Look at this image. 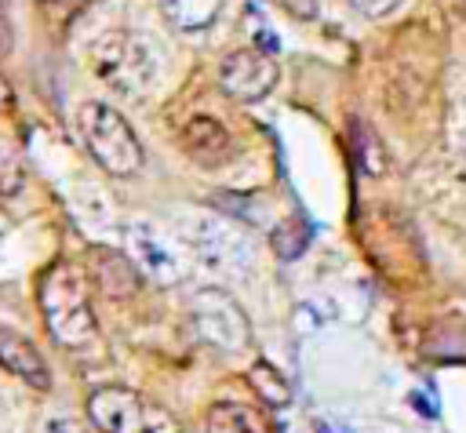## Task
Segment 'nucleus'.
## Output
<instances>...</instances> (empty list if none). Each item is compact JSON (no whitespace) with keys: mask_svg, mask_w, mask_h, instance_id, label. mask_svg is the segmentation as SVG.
Listing matches in <instances>:
<instances>
[{"mask_svg":"<svg viewBox=\"0 0 466 433\" xmlns=\"http://www.w3.org/2000/svg\"><path fill=\"white\" fill-rule=\"evenodd\" d=\"M91 73L120 98H146L160 76V58L153 44L127 29H109L87 47Z\"/></svg>","mask_w":466,"mask_h":433,"instance_id":"f257e3e1","label":"nucleus"},{"mask_svg":"<svg viewBox=\"0 0 466 433\" xmlns=\"http://www.w3.org/2000/svg\"><path fill=\"white\" fill-rule=\"evenodd\" d=\"M40 313L47 331L62 346H80L95 338V313L87 298V280L73 262H55L40 280Z\"/></svg>","mask_w":466,"mask_h":433,"instance_id":"f03ea898","label":"nucleus"},{"mask_svg":"<svg viewBox=\"0 0 466 433\" xmlns=\"http://www.w3.org/2000/svg\"><path fill=\"white\" fill-rule=\"evenodd\" d=\"M76 127L80 138L87 146V153L95 156V164L116 178H127L142 167V142L131 131V124L124 120V113H116L113 106L87 98L76 109Z\"/></svg>","mask_w":466,"mask_h":433,"instance_id":"7ed1b4c3","label":"nucleus"},{"mask_svg":"<svg viewBox=\"0 0 466 433\" xmlns=\"http://www.w3.org/2000/svg\"><path fill=\"white\" fill-rule=\"evenodd\" d=\"M189 324L200 335V342L226 349V353H240L251 342V327H248L244 309L222 287H200L189 295Z\"/></svg>","mask_w":466,"mask_h":433,"instance_id":"20e7f679","label":"nucleus"},{"mask_svg":"<svg viewBox=\"0 0 466 433\" xmlns=\"http://www.w3.org/2000/svg\"><path fill=\"white\" fill-rule=\"evenodd\" d=\"M186 244L193 247L204 269L226 280H240L251 273V244L240 237V229H233L215 215H197L193 226L186 229Z\"/></svg>","mask_w":466,"mask_h":433,"instance_id":"39448f33","label":"nucleus"},{"mask_svg":"<svg viewBox=\"0 0 466 433\" xmlns=\"http://www.w3.org/2000/svg\"><path fill=\"white\" fill-rule=\"evenodd\" d=\"M273 84H277V62L258 47L229 51L218 65V87L233 102H258L273 91Z\"/></svg>","mask_w":466,"mask_h":433,"instance_id":"423d86ee","label":"nucleus"},{"mask_svg":"<svg viewBox=\"0 0 466 433\" xmlns=\"http://www.w3.org/2000/svg\"><path fill=\"white\" fill-rule=\"evenodd\" d=\"M87 415L102 433H146L153 408L127 386H102L87 397Z\"/></svg>","mask_w":466,"mask_h":433,"instance_id":"0eeeda50","label":"nucleus"},{"mask_svg":"<svg viewBox=\"0 0 466 433\" xmlns=\"http://www.w3.org/2000/svg\"><path fill=\"white\" fill-rule=\"evenodd\" d=\"M127 255L138 269H146L160 284H178L182 280V262L175 258V251L149 226H131L127 229Z\"/></svg>","mask_w":466,"mask_h":433,"instance_id":"6e6552de","label":"nucleus"},{"mask_svg":"<svg viewBox=\"0 0 466 433\" xmlns=\"http://www.w3.org/2000/svg\"><path fill=\"white\" fill-rule=\"evenodd\" d=\"M0 368L11 371L15 378H22L33 389L51 386V368L40 357V349L25 335H18L15 327H4V324H0Z\"/></svg>","mask_w":466,"mask_h":433,"instance_id":"1a4fd4ad","label":"nucleus"},{"mask_svg":"<svg viewBox=\"0 0 466 433\" xmlns=\"http://www.w3.org/2000/svg\"><path fill=\"white\" fill-rule=\"evenodd\" d=\"M182 146H186V153H189L193 160H200V164H222V160L233 153L229 131H226L215 116H208V113L189 116V124L182 127Z\"/></svg>","mask_w":466,"mask_h":433,"instance_id":"9d476101","label":"nucleus"},{"mask_svg":"<svg viewBox=\"0 0 466 433\" xmlns=\"http://www.w3.org/2000/svg\"><path fill=\"white\" fill-rule=\"evenodd\" d=\"M208 433H269L258 408L240 400H218L208 411Z\"/></svg>","mask_w":466,"mask_h":433,"instance_id":"9b49d317","label":"nucleus"},{"mask_svg":"<svg viewBox=\"0 0 466 433\" xmlns=\"http://www.w3.org/2000/svg\"><path fill=\"white\" fill-rule=\"evenodd\" d=\"M91 269L102 280V287L109 295H127L135 291V262L131 255L109 251V247H91Z\"/></svg>","mask_w":466,"mask_h":433,"instance_id":"f8f14e48","label":"nucleus"},{"mask_svg":"<svg viewBox=\"0 0 466 433\" xmlns=\"http://www.w3.org/2000/svg\"><path fill=\"white\" fill-rule=\"evenodd\" d=\"M160 11H164V18H167L175 29H182V33H200V29H208V25L218 18L222 0H160Z\"/></svg>","mask_w":466,"mask_h":433,"instance_id":"ddd939ff","label":"nucleus"},{"mask_svg":"<svg viewBox=\"0 0 466 433\" xmlns=\"http://www.w3.org/2000/svg\"><path fill=\"white\" fill-rule=\"evenodd\" d=\"M248 382L255 386V393H258L266 404H277V408H280V404H288V400H291V389H288V382L280 378V371H277V368H269V364H262V360L251 368Z\"/></svg>","mask_w":466,"mask_h":433,"instance_id":"4468645a","label":"nucleus"},{"mask_svg":"<svg viewBox=\"0 0 466 433\" xmlns=\"http://www.w3.org/2000/svg\"><path fill=\"white\" fill-rule=\"evenodd\" d=\"M25 186V167L18 160V153L0 138V196H15Z\"/></svg>","mask_w":466,"mask_h":433,"instance_id":"2eb2a0df","label":"nucleus"},{"mask_svg":"<svg viewBox=\"0 0 466 433\" xmlns=\"http://www.w3.org/2000/svg\"><path fill=\"white\" fill-rule=\"evenodd\" d=\"M400 4H404V0H350V7H353L357 15H364V18H386V15H393Z\"/></svg>","mask_w":466,"mask_h":433,"instance_id":"dca6fc26","label":"nucleus"},{"mask_svg":"<svg viewBox=\"0 0 466 433\" xmlns=\"http://www.w3.org/2000/svg\"><path fill=\"white\" fill-rule=\"evenodd\" d=\"M280 7H284L291 18H299V22H309V18H317V7H320V0H280Z\"/></svg>","mask_w":466,"mask_h":433,"instance_id":"f3484780","label":"nucleus"},{"mask_svg":"<svg viewBox=\"0 0 466 433\" xmlns=\"http://www.w3.org/2000/svg\"><path fill=\"white\" fill-rule=\"evenodd\" d=\"M44 433H87L84 429V422L80 418H73V415H58V418H51L47 422V429Z\"/></svg>","mask_w":466,"mask_h":433,"instance_id":"a211bd4d","label":"nucleus"},{"mask_svg":"<svg viewBox=\"0 0 466 433\" xmlns=\"http://www.w3.org/2000/svg\"><path fill=\"white\" fill-rule=\"evenodd\" d=\"M146 433H182V429H178L164 411H153V422H149V429H146Z\"/></svg>","mask_w":466,"mask_h":433,"instance_id":"6ab92c4d","label":"nucleus"},{"mask_svg":"<svg viewBox=\"0 0 466 433\" xmlns=\"http://www.w3.org/2000/svg\"><path fill=\"white\" fill-rule=\"evenodd\" d=\"M15 109V91H11V84L0 76V113H11Z\"/></svg>","mask_w":466,"mask_h":433,"instance_id":"aec40b11","label":"nucleus"},{"mask_svg":"<svg viewBox=\"0 0 466 433\" xmlns=\"http://www.w3.org/2000/svg\"><path fill=\"white\" fill-rule=\"evenodd\" d=\"M7 51H11V25H7V18L0 11V58H7Z\"/></svg>","mask_w":466,"mask_h":433,"instance_id":"412c9836","label":"nucleus"}]
</instances>
